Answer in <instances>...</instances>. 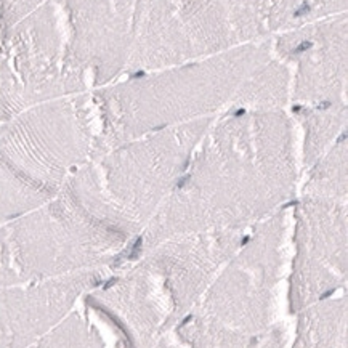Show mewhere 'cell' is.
Wrapping results in <instances>:
<instances>
[{"label": "cell", "mask_w": 348, "mask_h": 348, "mask_svg": "<svg viewBox=\"0 0 348 348\" xmlns=\"http://www.w3.org/2000/svg\"><path fill=\"white\" fill-rule=\"evenodd\" d=\"M297 162L284 111H225L212 120L183 175L124 263L178 234L247 231L292 199Z\"/></svg>", "instance_id": "obj_1"}, {"label": "cell", "mask_w": 348, "mask_h": 348, "mask_svg": "<svg viewBox=\"0 0 348 348\" xmlns=\"http://www.w3.org/2000/svg\"><path fill=\"white\" fill-rule=\"evenodd\" d=\"M247 231H199L164 239L117 266L116 274L85 294V303L119 329L127 348H135L140 334L178 326L193 311Z\"/></svg>", "instance_id": "obj_2"}, {"label": "cell", "mask_w": 348, "mask_h": 348, "mask_svg": "<svg viewBox=\"0 0 348 348\" xmlns=\"http://www.w3.org/2000/svg\"><path fill=\"white\" fill-rule=\"evenodd\" d=\"M271 53L270 42L247 43L96 88L91 93L98 119L95 154L153 132L213 117Z\"/></svg>", "instance_id": "obj_3"}, {"label": "cell", "mask_w": 348, "mask_h": 348, "mask_svg": "<svg viewBox=\"0 0 348 348\" xmlns=\"http://www.w3.org/2000/svg\"><path fill=\"white\" fill-rule=\"evenodd\" d=\"M212 120H191L95 154L64 190L135 244L183 175Z\"/></svg>", "instance_id": "obj_4"}, {"label": "cell", "mask_w": 348, "mask_h": 348, "mask_svg": "<svg viewBox=\"0 0 348 348\" xmlns=\"http://www.w3.org/2000/svg\"><path fill=\"white\" fill-rule=\"evenodd\" d=\"M91 93L32 106L0 124V223L51 201L95 154Z\"/></svg>", "instance_id": "obj_5"}, {"label": "cell", "mask_w": 348, "mask_h": 348, "mask_svg": "<svg viewBox=\"0 0 348 348\" xmlns=\"http://www.w3.org/2000/svg\"><path fill=\"white\" fill-rule=\"evenodd\" d=\"M132 246L63 188L47 204L0 223V286L117 268Z\"/></svg>", "instance_id": "obj_6"}, {"label": "cell", "mask_w": 348, "mask_h": 348, "mask_svg": "<svg viewBox=\"0 0 348 348\" xmlns=\"http://www.w3.org/2000/svg\"><path fill=\"white\" fill-rule=\"evenodd\" d=\"M286 231V207L252 226L178 331L193 332L199 342L249 343L242 332L258 342L278 300Z\"/></svg>", "instance_id": "obj_7"}, {"label": "cell", "mask_w": 348, "mask_h": 348, "mask_svg": "<svg viewBox=\"0 0 348 348\" xmlns=\"http://www.w3.org/2000/svg\"><path fill=\"white\" fill-rule=\"evenodd\" d=\"M87 74L48 26L16 29L0 47V124L32 106L85 91Z\"/></svg>", "instance_id": "obj_8"}, {"label": "cell", "mask_w": 348, "mask_h": 348, "mask_svg": "<svg viewBox=\"0 0 348 348\" xmlns=\"http://www.w3.org/2000/svg\"><path fill=\"white\" fill-rule=\"evenodd\" d=\"M294 217L287 302L290 311L300 313L346 286V202L302 194Z\"/></svg>", "instance_id": "obj_9"}, {"label": "cell", "mask_w": 348, "mask_h": 348, "mask_svg": "<svg viewBox=\"0 0 348 348\" xmlns=\"http://www.w3.org/2000/svg\"><path fill=\"white\" fill-rule=\"evenodd\" d=\"M279 60L297 63L292 100L297 106L346 105L345 23L316 26L283 35L273 47Z\"/></svg>", "instance_id": "obj_10"}, {"label": "cell", "mask_w": 348, "mask_h": 348, "mask_svg": "<svg viewBox=\"0 0 348 348\" xmlns=\"http://www.w3.org/2000/svg\"><path fill=\"white\" fill-rule=\"evenodd\" d=\"M106 273L91 270L0 286V343L24 340L61 321L82 295L108 278Z\"/></svg>", "instance_id": "obj_11"}, {"label": "cell", "mask_w": 348, "mask_h": 348, "mask_svg": "<svg viewBox=\"0 0 348 348\" xmlns=\"http://www.w3.org/2000/svg\"><path fill=\"white\" fill-rule=\"evenodd\" d=\"M289 85L286 63L271 53L246 76L225 111H283L289 100Z\"/></svg>", "instance_id": "obj_12"}, {"label": "cell", "mask_w": 348, "mask_h": 348, "mask_svg": "<svg viewBox=\"0 0 348 348\" xmlns=\"http://www.w3.org/2000/svg\"><path fill=\"white\" fill-rule=\"evenodd\" d=\"M295 114L303 130V168L310 170L346 133V105L329 108L295 106Z\"/></svg>", "instance_id": "obj_13"}, {"label": "cell", "mask_w": 348, "mask_h": 348, "mask_svg": "<svg viewBox=\"0 0 348 348\" xmlns=\"http://www.w3.org/2000/svg\"><path fill=\"white\" fill-rule=\"evenodd\" d=\"M346 151L348 141L346 133H343L308 170L302 194L346 202Z\"/></svg>", "instance_id": "obj_14"}]
</instances>
